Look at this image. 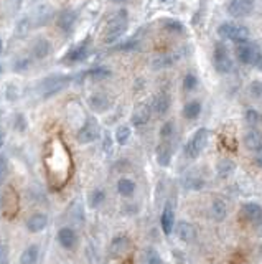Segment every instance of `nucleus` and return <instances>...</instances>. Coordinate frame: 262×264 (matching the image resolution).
Wrapping results in <instances>:
<instances>
[{
  "instance_id": "obj_1",
  "label": "nucleus",
  "mask_w": 262,
  "mask_h": 264,
  "mask_svg": "<svg viewBox=\"0 0 262 264\" xmlns=\"http://www.w3.org/2000/svg\"><path fill=\"white\" fill-rule=\"evenodd\" d=\"M127 23H129L127 10H119L114 19L109 21L106 33H104V41H106L107 45H112V43L119 41V38L124 35L125 30H127Z\"/></svg>"
},
{
  "instance_id": "obj_2",
  "label": "nucleus",
  "mask_w": 262,
  "mask_h": 264,
  "mask_svg": "<svg viewBox=\"0 0 262 264\" xmlns=\"http://www.w3.org/2000/svg\"><path fill=\"white\" fill-rule=\"evenodd\" d=\"M218 35H220L221 40H231L234 43H242V41H249V30L242 25H236L231 23V21H224V23L220 25L218 28Z\"/></svg>"
},
{
  "instance_id": "obj_3",
  "label": "nucleus",
  "mask_w": 262,
  "mask_h": 264,
  "mask_svg": "<svg viewBox=\"0 0 262 264\" xmlns=\"http://www.w3.org/2000/svg\"><path fill=\"white\" fill-rule=\"evenodd\" d=\"M208 139H209V131L208 129H198L195 134H193V137L188 141V144L185 145V154H186V157H190V159H196L200 154H202V150L206 147L208 144Z\"/></svg>"
},
{
  "instance_id": "obj_4",
  "label": "nucleus",
  "mask_w": 262,
  "mask_h": 264,
  "mask_svg": "<svg viewBox=\"0 0 262 264\" xmlns=\"http://www.w3.org/2000/svg\"><path fill=\"white\" fill-rule=\"evenodd\" d=\"M236 55L238 60L242 64H249V66H256L257 60L262 55L259 48L251 41H242V43H236Z\"/></svg>"
},
{
  "instance_id": "obj_5",
  "label": "nucleus",
  "mask_w": 262,
  "mask_h": 264,
  "mask_svg": "<svg viewBox=\"0 0 262 264\" xmlns=\"http://www.w3.org/2000/svg\"><path fill=\"white\" fill-rule=\"evenodd\" d=\"M69 81H71L69 76H50L40 84V91L45 98H51L66 88L69 84Z\"/></svg>"
},
{
  "instance_id": "obj_6",
  "label": "nucleus",
  "mask_w": 262,
  "mask_h": 264,
  "mask_svg": "<svg viewBox=\"0 0 262 264\" xmlns=\"http://www.w3.org/2000/svg\"><path fill=\"white\" fill-rule=\"evenodd\" d=\"M99 136H101V129H99L98 122L94 119H86L81 129L78 131L76 139L80 144H93L94 141L99 139Z\"/></svg>"
},
{
  "instance_id": "obj_7",
  "label": "nucleus",
  "mask_w": 262,
  "mask_h": 264,
  "mask_svg": "<svg viewBox=\"0 0 262 264\" xmlns=\"http://www.w3.org/2000/svg\"><path fill=\"white\" fill-rule=\"evenodd\" d=\"M215 68L220 73H231L234 68V63L224 45H216L215 48Z\"/></svg>"
},
{
  "instance_id": "obj_8",
  "label": "nucleus",
  "mask_w": 262,
  "mask_h": 264,
  "mask_svg": "<svg viewBox=\"0 0 262 264\" xmlns=\"http://www.w3.org/2000/svg\"><path fill=\"white\" fill-rule=\"evenodd\" d=\"M55 10L51 5H46V3H43V5H38L35 10L32 12V15H28L30 19V23H32L33 28H38V27H43V25L46 23L48 20L53 17Z\"/></svg>"
},
{
  "instance_id": "obj_9",
  "label": "nucleus",
  "mask_w": 262,
  "mask_h": 264,
  "mask_svg": "<svg viewBox=\"0 0 262 264\" xmlns=\"http://www.w3.org/2000/svg\"><path fill=\"white\" fill-rule=\"evenodd\" d=\"M254 8V0H229L228 12L233 17H246Z\"/></svg>"
},
{
  "instance_id": "obj_10",
  "label": "nucleus",
  "mask_w": 262,
  "mask_h": 264,
  "mask_svg": "<svg viewBox=\"0 0 262 264\" xmlns=\"http://www.w3.org/2000/svg\"><path fill=\"white\" fill-rule=\"evenodd\" d=\"M76 19H78V14L71 8L68 10H63L58 17V30L63 33H71L74 30V23H76Z\"/></svg>"
},
{
  "instance_id": "obj_11",
  "label": "nucleus",
  "mask_w": 262,
  "mask_h": 264,
  "mask_svg": "<svg viewBox=\"0 0 262 264\" xmlns=\"http://www.w3.org/2000/svg\"><path fill=\"white\" fill-rule=\"evenodd\" d=\"M87 106L94 112H106L111 107V99L102 93H94L87 98Z\"/></svg>"
},
{
  "instance_id": "obj_12",
  "label": "nucleus",
  "mask_w": 262,
  "mask_h": 264,
  "mask_svg": "<svg viewBox=\"0 0 262 264\" xmlns=\"http://www.w3.org/2000/svg\"><path fill=\"white\" fill-rule=\"evenodd\" d=\"M51 51H53V46L46 38H38L32 46V56L35 60H45L51 55Z\"/></svg>"
},
{
  "instance_id": "obj_13",
  "label": "nucleus",
  "mask_w": 262,
  "mask_h": 264,
  "mask_svg": "<svg viewBox=\"0 0 262 264\" xmlns=\"http://www.w3.org/2000/svg\"><path fill=\"white\" fill-rule=\"evenodd\" d=\"M150 116H152V107L145 104V102H142V104H139L132 112V124L145 125L148 121H150Z\"/></svg>"
},
{
  "instance_id": "obj_14",
  "label": "nucleus",
  "mask_w": 262,
  "mask_h": 264,
  "mask_svg": "<svg viewBox=\"0 0 262 264\" xmlns=\"http://www.w3.org/2000/svg\"><path fill=\"white\" fill-rule=\"evenodd\" d=\"M178 58H180V56L175 55V53L159 55V56H155V58L150 61V66H152V70L160 71V70H165V68H170L175 61H177Z\"/></svg>"
},
{
  "instance_id": "obj_15",
  "label": "nucleus",
  "mask_w": 262,
  "mask_h": 264,
  "mask_svg": "<svg viewBox=\"0 0 262 264\" xmlns=\"http://www.w3.org/2000/svg\"><path fill=\"white\" fill-rule=\"evenodd\" d=\"M87 55H89V46H87V43H81V45H78V46H74V48L69 50V53L66 55L64 61L80 63V61H82V60L87 58Z\"/></svg>"
},
{
  "instance_id": "obj_16",
  "label": "nucleus",
  "mask_w": 262,
  "mask_h": 264,
  "mask_svg": "<svg viewBox=\"0 0 262 264\" xmlns=\"http://www.w3.org/2000/svg\"><path fill=\"white\" fill-rule=\"evenodd\" d=\"M150 107H152V111H154L155 114H159V116L167 114L168 109H170V98H168V94L159 93L154 98V101H152V106Z\"/></svg>"
},
{
  "instance_id": "obj_17",
  "label": "nucleus",
  "mask_w": 262,
  "mask_h": 264,
  "mask_svg": "<svg viewBox=\"0 0 262 264\" xmlns=\"http://www.w3.org/2000/svg\"><path fill=\"white\" fill-rule=\"evenodd\" d=\"M177 235L181 241H185V243H191L196 238V229L193 224L188 222H180L177 226Z\"/></svg>"
},
{
  "instance_id": "obj_18",
  "label": "nucleus",
  "mask_w": 262,
  "mask_h": 264,
  "mask_svg": "<svg viewBox=\"0 0 262 264\" xmlns=\"http://www.w3.org/2000/svg\"><path fill=\"white\" fill-rule=\"evenodd\" d=\"M46 224H48V218H46V215H43V213H35L27 220V228H28V231H32V233L43 231V229L46 228Z\"/></svg>"
},
{
  "instance_id": "obj_19",
  "label": "nucleus",
  "mask_w": 262,
  "mask_h": 264,
  "mask_svg": "<svg viewBox=\"0 0 262 264\" xmlns=\"http://www.w3.org/2000/svg\"><path fill=\"white\" fill-rule=\"evenodd\" d=\"M130 249V240L127 236H117L111 243V253L114 256H124Z\"/></svg>"
},
{
  "instance_id": "obj_20",
  "label": "nucleus",
  "mask_w": 262,
  "mask_h": 264,
  "mask_svg": "<svg viewBox=\"0 0 262 264\" xmlns=\"http://www.w3.org/2000/svg\"><path fill=\"white\" fill-rule=\"evenodd\" d=\"M58 241L63 248L71 249L76 244V233L71 228H61L58 231Z\"/></svg>"
},
{
  "instance_id": "obj_21",
  "label": "nucleus",
  "mask_w": 262,
  "mask_h": 264,
  "mask_svg": "<svg viewBox=\"0 0 262 264\" xmlns=\"http://www.w3.org/2000/svg\"><path fill=\"white\" fill-rule=\"evenodd\" d=\"M160 223H161V229H163L165 235H170L175 228V215H173V210L170 206H165L163 213H161V218H160Z\"/></svg>"
},
{
  "instance_id": "obj_22",
  "label": "nucleus",
  "mask_w": 262,
  "mask_h": 264,
  "mask_svg": "<svg viewBox=\"0 0 262 264\" xmlns=\"http://www.w3.org/2000/svg\"><path fill=\"white\" fill-rule=\"evenodd\" d=\"M242 215L246 216V220H249V222H259L262 218V208L257 203H246L242 206Z\"/></svg>"
},
{
  "instance_id": "obj_23",
  "label": "nucleus",
  "mask_w": 262,
  "mask_h": 264,
  "mask_svg": "<svg viewBox=\"0 0 262 264\" xmlns=\"http://www.w3.org/2000/svg\"><path fill=\"white\" fill-rule=\"evenodd\" d=\"M170 160H172V149H170L167 142H163V144L157 147V162H159L161 167H167Z\"/></svg>"
},
{
  "instance_id": "obj_24",
  "label": "nucleus",
  "mask_w": 262,
  "mask_h": 264,
  "mask_svg": "<svg viewBox=\"0 0 262 264\" xmlns=\"http://www.w3.org/2000/svg\"><path fill=\"white\" fill-rule=\"evenodd\" d=\"M244 144H246V147L249 150H254V152H257V150L262 147V137L261 134L257 131H249L246 134V137H244Z\"/></svg>"
},
{
  "instance_id": "obj_25",
  "label": "nucleus",
  "mask_w": 262,
  "mask_h": 264,
  "mask_svg": "<svg viewBox=\"0 0 262 264\" xmlns=\"http://www.w3.org/2000/svg\"><path fill=\"white\" fill-rule=\"evenodd\" d=\"M228 215V208H226V203L221 200H215L211 203V216L216 222H222Z\"/></svg>"
},
{
  "instance_id": "obj_26",
  "label": "nucleus",
  "mask_w": 262,
  "mask_h": 264,
  "mask_svg": "<svg viewBox=\"0 0 262 264\" xmlns=\"http://www.w3.org/2000/svg\"><path fill=\"white\" fill-rule=\"evenodd\" d=\"M117 192H119L122 197H132L135 192V183L130 179H121L117 182Z\"/></svg>"
},
{
  "instance_id": "obj_27",
  "label": "nucleus",
  "mask_w": 262,
  "mask_h": 264,
  "mask_svg": "<svg viewBox=\"0 0 262 264\" xmlns=\"http://www.w3.org/2000/svg\"><path fill=\"white\" fill-rule=\"evenodd\" d=\"M37 261H38V246L32 244L21 253L20 264H35Z\"/></svg>"
},
{
  "instance_id": "obj_28",
  "label": "nucleus",
  "mask_w": 262,
  "mask_h": 264,
  "mask_svg": "<svg viewBox=\"0 0 262 264\" xmlns=\"http://www.w3.org/2000/svg\"><path fill=\"white\" fill-rule=\"evenodd\" d=\"M200 114H202V104H200L198 101H191V102H188V104H185V107H183V116H185L186 119H190V121L196 119Z\"/></svg>"
},
{
  "instance_id": "obj_29",
  "label": "nucleus",
  "mask_w": 262,
  "mask_h": 264,
  "mask_svg": "<svg viewBox=\"0 0 262 264\" xmlns=\"http://www.w3.org/2000/svg\"><path fill=\"white\" fill-rule=\"evenodd\" d=\"M33 30L32 27V23H30V19L28 17H25V19H21L19 23H17V27H15V37H19V38H23V37H27L30 32Z\"/></svg>"
},
{
  "instance_id": "obj_30",
  "label": "nucleus",
  "mask_w": 262,
  "mask_h": 264,
  "mask_svg": "<svg viewBox=\"0 0 262 264\" xmlns=\"http://www.w3.org/2000/svg\"><path fill=\"white\" fill-rule=\"evenodd\" d=\"M130 136H132V131H130L129 125H119V127H117V131H116V141H117V144L125 145V144L129 142Z\"/></svg>"
},
{
  "instance_id": "obj_31",
  "label": "nucleus",
  "mask_w": 262,
  "mask_h": 264,
  "mask_svg": "<svg viewBox=\"0 0 262 264\" xmlns=\"http://www.w3.org/2000/svg\"><path fill=\"white\" fill-rule=\"evenodd\" d=\"M234 162H231V160H221L220 163H218V175L221 177V179H226V177H229L231 174L234 172Z\"/></svg>"
},
{
  "instance_id": "obj_32",
  "label": "nucleus",
  "mask_w": 262,
  "mask_h": 264,
  "mask_svg": "<svg viewBox=\"0 0 262 264\" xmlns=\"http://www.w3.org/2000/svg\"><path fill=\"white\" fill-rule=\"evenodd\" d=\"M142 264H163V261L155 249H145L142 254Z\"/></svg>"
},
{
  "instance_id": "obj_33",
  "label": "nucleus",
  "mask_w": 262,
  "mask_h": 264,
  "mask_svg": "<svg viewBox=\"0 0 262 264\" xmlns=\"http://www.w3.org/2000/svg\"><path fill=\"white\" fill-rule=\"evenodd\" d=\"M104 198H106V193H104V190L96 188L89 195V205L93 206V208H96V206H99L104 202Z\"/></svg>"
},
{
  "instance_id": "obj_34",
  "label": "nucleus",
  "mask_w": 262,
  "mask_h": 264,
  "mask_svg": "<svg viewBox=\"0 0 262 264\" xmlns=\"http://www.w3.org/2000/svg\"><path fill=\"white\" fill-rule=\"evenodd\" d=\"M87 75L91 78H94V80H106V78L111 76V71L104 66H98V68H93V70L87 71Z\"/></svg>"
},
{
  "instance_id": "obj_35",
  "label": "nucleus",
  "mask_w": 262,
  "mask_h": 264,
  "mask_svg": "<svg viewBox=\"0 0 262 264\" xmlns=\"http://www.w3.org/2000/svg\"><path fill=\"white\" fill-rule=\"evenodd\" d=\"M196 86H198V78L195 75L188 73V75L183 78V88H185V91H193Z\"/></svg>"
},
{
  "instance_id": "obj_36",
  "label": "nucleus",
  "mask_w": 262,
  "mask_h": 264,
  "mask_svg": "<svg viewBox=\"0 0 262 264\" xmlns=\"http://www.w3.org/2000/svg\"><path fill=\"white\" fill-rule=\"evenodd\" d=\"M173 132H175V125H173L172 121L165 122L163 125H161V129H160V136H161V139H165V141H168L170 137L173 136Z\"/></svg>"
},
{
  "instance_id": "obj_37",
  "label": "nucleus",
  "mask_w": 262,
  "mask_h": 264,
  "mask_svg": "<svg viewBox=\"0 0 262 264\" xmlns=\"http://www.w3.org/2000/svg\"><path fill=\"white\" fill-rule=\"evenodd\" d=\"M165 28L172 33H181L183 32V23L178 20H167L165 21Z\"/></svg>"
},
{
  "instance_id": "obj_38",
  "label": "nucleus",
  "mask_w": 262,
  "mask_h": 264,
  "mask_svg": "<svg viewBox=\"0 0 262 264\" xmlns=\"http://www.w3.org/2000/svg\"><path fill=\"white\" fill-rule=\"evenodd\" d=\"M246 121H247V124L256 125L261 121V114L256 109H247L246 111Z\"/></svg>"
},
{
  "instance_id": "obj_39",
  "label": "nucleus",
  "mask_w": 262,
  "mask_h": 264,
  "mask_svg": "<svg viewBox=\"0 0 262 264\" xmlns=\"http://www.w3.org/2000/svg\"><path fill=\"white\" fill-rule=\"evenodd\" d=\"M249 93H251V96H254L256 99H261L262 98V83L261 81H254V83L249 86Z\"/></svg>"
},
{
  "instance_id": "obj_40",
  "label": "nucleus",
  "mask_w": 262,
  "mask_h": 264,
  "mask_svg": "<svg viewBox=\"0 0 262 264\" xmlns=\"http://www.w3.org/2000/svg\"><path fill=\"white\" fill-rule=\"evenodd\" d=\"M8 258H10V249L5 243L0 241V264H8Z\"/></svg>"
},
{
  "instance_id": "obj_41",
  "label": "nucleus",
  "mask_w": 262,
  "mask_h": 264,
  "mask_svg": "<svg viewBox=\"0 0 262 264\" xmlns=\"http://www.w3.org/2000/svg\"><path fill=\"white\" fill-rule=\"evenodd\" d=\"M185 185L190 190H202L203 185H204V182L202 179H188V180L185 182Z\"/></svg>"
},
{
  "instance_id": "obj_42",
  "label": "nucleus",
  "mask_w": 262,
  "mask_h": 264,
  "mask_svg": "<svg viewBox=\"0 0 262 264\" xmlns=\"http://www.w3.org/2000/svg\"><path fill=\"white\" fill-rule=\"evenodd\" d=\"M8 174V165H7V160L5 157H0V183L5 180V177Z\"/></svg>"
},
{
  "instance_id": "obj_43",
  "label": "nucleus",
  "mask_w": 262,
  "mask_h": 264,
  "mask_svg": "<svg viewBox=\"0 0 262 264\" xmlns=\"http://www.w3.org/2000/svg\"><path fill=\"white\" fill-rule=\"evenodd\" d=\"M28 66H30V60L27 58H20L15 61V71H25L28 70Z\"/></svg>"
},
{
  "instance_id": "obj_44",
  "label": "nucleus",
  "mask_w": 262,
  "mask_h": 264,
  "mask_svg": "<svg viewBox=\"0 0 262 264\" xmlns=\"http://www.w3.org/2000/svg\"><path fill=\"white\" fill-rule=\"evenodd\" d=\"M15 127H17V131H25V129H27V121H25V116H21V114L15 116Z\"/></svg>"
},
{
  "instance_id": "obj_45",
  "label": "nucleus",
  "mask_w": 262,
  "mask_h": 264,
  "mask_svg": "<svg viewBox=\"0 0 262 264\" xmlns=\"http://www.w3.org/2000/svg\"><path fill=\"white\" fill-rule=\"evenodd\" d=\"M17 98H19V91H17V88H15V86H8V88H7V99L15 101Z\"/></svg>"
},
{
  "instance_id": "obj_46",
  "label": "nucleus",
  "mask_w": 262,
  "mask_h": 264,
  "mask_svg": "<svg viewBox=\"0 0 262 264\" xmlns=\"http://www.w3.org/2000/svg\"><path fill=\"white\" fill-rule=\"evenodd\" d=\"M254 160H256V163H257V165H259V167H262V147H261V149H259V150H257V152H256V157H254Z\"/></svg>"
},
{
  "instance_id": "obj_47",
  "label": "nucleus",
  "mask_w": 262,
  "mask_h": 264,
  "mask_svg": "<svg viewBox=\"0 0 262 264\" xmlns=\"http://www.w3.org/2000/svg\"><path fill=\"white\" fill-rule=\"evenodd\" d=\"M256 229H257V235L259 236H262V218L257 222V226H256Z\"/></svg>"
},
{
  "instance_id": "obj_48",
  "label": "nucleus",
  "mask_w": 262,
  "mask_h": 264,
  "mask_svg": "<svg viewBox=\"0 0 262 264\" xmlns=\"http://www.w3.org/2000/svg\"><path fill=\"white\" fill-rule=\"evenodd\" d=\"M256 66H257V70H259L262 73V55L259 56V60H257V63H256Z\"/></svg>"
},
{
  "instance_id": "obj_49",
  "label": "nucleus",
  "mask_w": 262,
  "mask_h": 264,
  "mask_svg": "<svg viewBox=\"0 0 262 264\" xmlns=\"http://www.w3.org/2000/svg\"><path fill=\"white\" fill-rule=\"evenodd\" d=\"M3 141H5V136H3V131H0V149L3 145Z\"/></svg>"
},
{
  "instance_id": "obj_50",
  "label": "nucleus",
  "mask_w": 262,
  "mask_h": 264,
  "mask_svg": "<svg viewBox=\"0 0 262 264\" xmlns=\"http://www.w3.org/2000/svg\"><path fill=\"white\" fill-rule=\"evenodd\" d=\"M2 51H3V43H2V38H0V56H2Z\"/></svg>"
},
{
  "instance_id": "obj_51",
  "label": "nucleus",
  "mask_w": 262,
  "mask_h": 264,
  "mask_svg": "<svg viewBox=\"0 0 262 264\" xmlns=\"http://www.w3.org/2000/svg\"><path fill=\"white\" fill-rule=\"evenodd\" d=\"M112 2H116V3H119V2H124V0H112Z\"/></svg>"
},
{
  "instance_id": "obj_52",
  "label": "nucleus",
  "mask_w": 262,
  "mask_h": 264,
  "mask_svg": "<svg viewBox=\"0 0 262 264\" xmlns=\"http://www.w3.org/2000/svg\"><path fill=\"white\" fill-rule=\"evenodd\" d=\"M161 2H170V0H161Z\"/></svg>"
},
{
  "instance_id": "obj_53",
  "label": "nucleus",
  "mask_w": 262,
  "mask_h": 264,
  "mask_svg": "<svg viewBox=\"0 0 262 264\" xmlns=\"http://www.w3.org/2000/svg\"><path fill=\"white\" fill-rule=\"evenodd\" d=\"M0 73H2V68H0Z\"/></svg>"
}]
</instances>
